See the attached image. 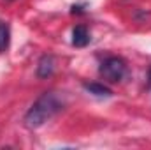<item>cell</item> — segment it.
I'll return each mask as SVG.
<instances>
[{"label": "cell", "instance_id": "cell-3", "mask_svg": "<svg viewBox=\"0 0 151 150\" xmlns=\"http://www.w3.org/2000/svg\"><path fill=\"white\" fill-rule=\"evenodd\" d=\"M90 42V32L84 25H77L72 30V44L76 48H84Z\"/></svg>", "mask_w": 151, "mask_h": 150}, {"label": "cell", "instance_id": "cell-6", "mask_svg": "<svg viewBox=\"0 0 151 150\" xmlns=\"http://www.w3.org/2000/svg\"><path fill=\"white\" fill-rule=\"evenodd\" d=\"M9 41H11V28H9L7 23H2L0 21V51H5L7 50Z\"/></svg>", "mask_w": 151, "mask_h": 150}, {"label": "cell", "instance_id": "cell-5", "mask_svg": "<svg viewBox=\"0 0 151 150\" xmlns=\"http://www.w3.org/2000/svg\"><path fill=\"white\" fill-rule=\"evenodd\" d=\"M84 88L90 94L97 95V97H111L113 95V92L106 85H102V83H84Z\"/></svg>", "mask_w": 151, "mask_h": 150}, {"label": "cell", "instance_id": "cell-1", "mask_svg": "<svg viewBox=\"0 0 151 150\" xmlns=\"http://www.w3.org/2000/svg\"><path fill=\"white\" fill-rule=\"evenodd\" d=\"M62 108H63V101L55 92H44L27 111L25 125L30 129H37L40 125H44L49 118H53Z\"/></svg>", "mask_w": 151, "mask_h": 150}, {"label": "cell", "instance_id": "cell-7", "mask_svg": "<svg viewBox=\"0 0 151 150\" xmlns=\"http://www.w3.org/2000/svg\"><path fill=\"white\" fill-rule=\"evenodd\" d=\"M150 87H151V73H150Z\"/></svg>", "mask_w": 151, "mask_h": 150}, {"label": "cell", "instance_id": "cell-2", "mask_svg": "<svg viewBox=\"0 0 151 150\" xmlns=\"http://www.w3.org/2000/svg\"><path fill=\"white\" fill-rule=\"evenodd\" d=\"M99 73L106 81L118 83L127 74V64L121 57H107V58L102 60V64L99 67Z\"/></svg>", "mask_w": 151, "mask_h": 150}, {"label": "cell", "instance_id": "cell-4", "mask_svg": "<svg viewBox=\"0 0 151 150\" xmlns=\"http://www.w3.org/2000/svg\"><path fill=\"white\" fill-rule=\"evenodd\" d=\"M55 71V58L51 55H44L40 60H39L37 66V76L39 78H47V76L53 74Z\"/></svg>", "mask_w": 151, "mask_h": 150}]
</instances>
